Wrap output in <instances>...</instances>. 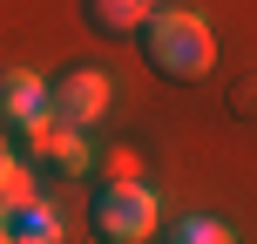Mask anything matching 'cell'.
I'll return each instance as SVG.
<instances>
[{
	"mask_svg": "<svg viewBox=\"0 0 257 244\" xmlns=\"http://www.w3.org/2000/svg\"><path fill=\"white\" fill-rule=\"evenodd\" d=\"M136 34H142L149 68L169 75V82H203L210 68H217V34H210L203 14H163V7H149Z\"/></svg>",
	"mask_w": 257,
	"mask_h": 244,
	"instance_id": "6da1fadb",
	"label": "cell"
},
{
	"mask_svg": "<svg viewBox=\"0 0 257 244\" xmlns=\"http://www.w3.org/2000/svg\"><path fill=\"white\" fill-rule=\"evenodd\" d=\"M156 224H163V204H156L149 183H136V177H115L95 197V231L108 244H142V237H156Z\"/></svg>",
	"mask_w": 257,
	"mask_h": 244,
	"instance_id": "7a4b0ae2",
	"label": "cell"
},
{
	"mask_svg": "<svg viewBox=\"0 0 257 244\" xmlns=\"http://www.w3.org/2000/svg\"><path fill=\"white\" fill-rule=\"evenodd\" d=\"M102 116H108V75H102V68H68V75L48 89V122L88 136Z\"/></svg>",
	"mask_w": 257,
	"mask_h": 244,
	"instance_id": "3957f363",
	"label": "cell"
},
{
	"mask_svg": "<svg viewBox=\"0 0 257 244\" xmlns=\"http://www.w3.org/2000/svg\"><path fill=\"white\" fill-rule=\"evenodd\" d=\"M48 116V82L34 68H0V129H27Z\"/></svg>",
	"mask_w": 257,
	"mask_h": 244,
	"instance_id": "277c9868",
	"label": "cell"
},
{
	"mask_svg": "<svg viewBox=\"0 0 257 244\" xmlns=\"http://www.w3.org/2000/svg\"><path fill=\"white\" fill-rule=\"evenodd\" d=\"M21 136H27V149H34V156H48V163L68 170V177H81V170H88V142H81V129H61V122L41 116V122H27Z\"/></svg>",
	"mask_w": 257,
	"mask_h": 244,
	"instance_id": "5b68a950",
	"label": "cell"
},
{
	"mask_svg": "<svg viewBox=\"0 0 257 244\" xmlns=\"http://www.w3.org/2000/svg\"><path fill=\"white\" fill-rule=\"evenodd\" d=\"M7 237H21V244H61L68 231H61V217H54L41 197H27V204L7 210Z\"/></svg>",
	"mask_w": 257,
	"mask_h": 244,
	"instance_id": "8992f818",
	"label": "cell"
},
{
	"mask_svg": "<svg viewBox=\"0 0 257 244\" xmlns=\"http://www.w3.org/2000/svg\"><path fill=\"white\" fill-rule=\"evenodd\" d=\"M142 14H149V0H88V21L95 34H136Z\"/></svg>",
	"mask_w": 257,
	"mask_h": 244,
	"instance_id": "52a82bcc",
	"label": "cell"
},
{
	"mask_svg": "<svg viewBox=\"0 0 257 244\" xmlns=\"http://www.w3.org/2000/svg\"><path fill=\"white\" fill-rule=\"evenodd\" d=\"M27 197H34V170L27 163H0V210L27 204Z\"/></svg>",
	"mask_w": 257,
	"mask_h": 244,
	"instance_id": "ba28073f",
	"label": "cell"
},
{
	"mask_svg": "<svg viewBox=\"0 0 257 244\" xmlns=\"http://www.w3.org/2000/svg\"><path fill=\"white\" fill-rule=\"evenodd\" d=\"M169 237H183V244H230L237 231H223L217 217H183V224H176Z\"/></svg>",
	"mask_w": 257,
	"mask_h": 244,
	"instance_id": "9c48e42d",
	"label": "cell"
},
{
	"mask_svg": "<svg viewBox=\"0 0 257 244\" xmlns=\"http://www.w3.org/2000/svg\"><path fill=\"white\" fill-rule=\"evenodd\" d=\"M0 163H14V149H7V142H0Z\"/></svg>",
	"mask_w": 257,
	"mask_h": 244,
	"instance_id": "30bf717a",
	"label": "cell"
},
{
	"mask_svg": "<svg viewBox=\"0 0 257 244\" xmlns=\"http://www.w3.org/2000/svg\"><path fill=\"white\" fill-rule=\"evenodd\" d=\"M0 237H7V210H0Z\"/></svg>",
	"mask_w": 257,
	"mask_h": 244,
	"instance_id": "8fae6325",
	"label": "cell"
},
{
	"mask_svg": "<svg viewBox=\"0 0 257 244\" xmlns=\"http://www.w3.org/2000/svg\"><path fill=\"white\" fill-rule=\"evenodd\" d=\"M149 7H176V0H149Z\"/></svg>",
	"mask_w": 257,
	"mask_h": 244,
	"instance_id": "7c38bea8",
	"label": "cell"
}]
</instances>
